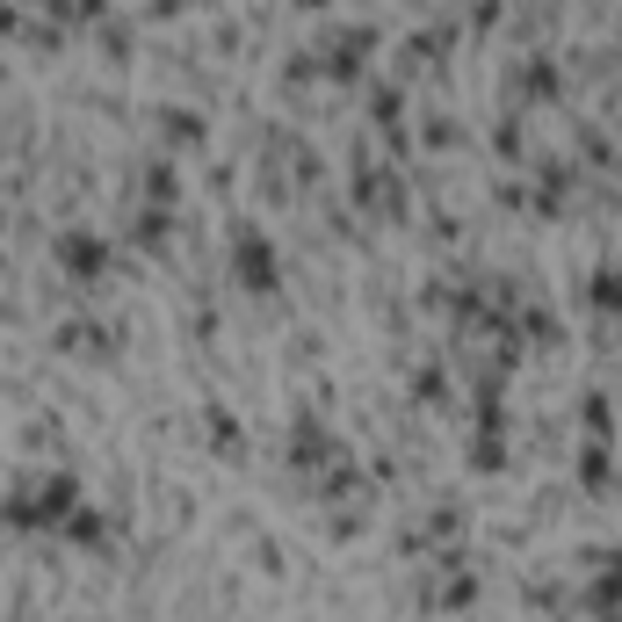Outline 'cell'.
Segmentation results:
<instances>
[{
	"instance_id": "obj_1",
	"label": "cell",
	"mask_w": 622,
	"mask_h": 622,
	"mask_svg": "<svg viewBox=\"0 0 622 622\" xmlns=\"http://www.w3.org/2000/svg\"><path fill=\"white\" fill-rule=\"evenodd\" d=\"M58 261H66L73 275H102L109 268V246L95 232H66V239H58Z\"/></svg>"
},
{
	"instance_id": "obj_2",
	"label": "cell",
	"mask_w": 622,
	"mask_h": 622,
	"mask_svg": "<svg viewBox=\"0 0 622 622\" xmlns=\"http://www.w3.org/2000/svg\"><path fill=\"white\" fill-rule=\"evenodd\" d=\"M239 275L254 290H275V246L261 239V232H239Z\"/></svg>"
},
{
	"instance_id": "obj_3",
	"label": "cell",
	"mask_w": 622,
	"mask_h": 622,
	"mask_svg": "<svg viewBox=\"0 0 622 622\" xmlns=\"http://www.w3.org/2000/svg\"><path fill=\"white\" fill-rule=\"evenodd\" d=\"M160 123L174 131V145H196V138H203V116H181V109H167Z\"/></svg>"
},
{
	"instance_id": "obj_4",
	"label": "cell",
	"mask_w": 622,
	"mask_h": 622,
	"mask_svg": "<svg viewBox=\"0 0 622 622\" xmlns=\"http://www.w3.org/2000/svg\"><path fill=\"white\" fill-rule=\"evenodd\" d=\"M210 442H217V449H239V427H232L225 406H210Z\"/></svg>"
},
{
	"instance_id": "obj_5",
	"label": "cell",
	"mask_w": 622,
	"mask_h": 622,
	"mask_svg": "<svg viewBox=\"0 0 622 622\" xmlns=\"http://www.w3.org/2000/svg\"><path fill=\"white\" fill-rule=\"evenodd\" d=\"M594 304H608V311H622V275H594Z\"/></svg>"
}]
</instances>
